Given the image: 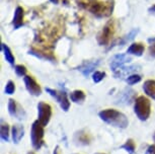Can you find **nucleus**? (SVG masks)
Masks as SVG:
<instances>
[{
    "label": "nucleus",
    "instance_id": "obj_1",
    "mask_svg": "<svg viewBox=\"0 0 155 154\" xmlns=\"http://www.w3.org/2000/svg\"><path fill=\"white\" fill-rule=\"evenodd\" d=\"M98 117L104 123L109 124L113 127L120 128V129H126L129 126V121L126 115L115 109L102 110L101 112L98 113Z\"/></svg>",
    "mask_w": 155,
    "mask_h": 154
},
{
    "label": "nucleus",
    "instance_id": "obj_2",
    "mask_svg": "<svg viewBox=\"0 0 155 154\" xmlns=\"http://www.w3.org/2000/svg\"><path fill=\"white\" fill-rule=\"evenodd\" d=\"M81 5L92 13L96 17H107L113 13L114 3L113 1H109L107 3L99 1V0H86Z\"/></svg>",
    "mask_w": 155,
    "mask_h": 154
},
{
    "label": "nucleus",
    "instance_id": "obj_3",
    "mask_svg": "<svg viewBox=\"0 0 155 154\" xmlns=\"http://www.w3.org/2000/svg\"><path fill=\"white\" fill-rule=\"evenodd\" d=\"M134 112L139 120L147 121L151 114V103L144 95H140L134 103Z\"/></svg>",
    "mask_w": 155,
    "mask_h": 154
},
{
    "label": "nucleus",
    "instance_id": "obj_4",
    "mask_svg": "<svg viewBox=\"0 0 155 154\" xmlns=\"http://www.w3.org/2000/svg\"><path fill=\"white\" fill-rule=\"evenodd\" d=\"M44 126L39 120L35 121L31 129V142L36 150L41 149V147L44 145Z\"/></svg>",
    "mask_w": 155,
    "mask_h": 154
},
{
    "label": "nucleus",
    "instance_id": "obj_5",
    "mask_svg": "<svg viewBox=\"0 0 155 154\" xmlns=\"http://www.w3.org/2000/svg\"><path fill=\"white\" fill-rule=\"evenodd\" d=\"M114 33H115V25H114V22L110 20L107 24L102 28V30L99 31V34H97V43L99 44V46H107L109 45L110 40L114 36Z\"/></svg>",
    "mask_w": 155,
    "mask_h": 154
},
{
    "label": "nucleus",
    "instance_id": "obj_6",
    "mask_svg": "<svg viewBox=\"0 0 155 154\" xmlns=\"http://www.w3.org/2000/svg\"><path fill=\"white\" fill-rule=\"evenodd\" d=\"M52 117V107L50 104L40 101L38 103V120L44 127L49 124Z\"/></svg>",
    "mask_w": 155,
    "mask_h": 154
},
{
    "label": "nucleus",
    "instance_id": "obj_7",
    "mask_svg": "<svg viewBox=\"0 0 155 154\" xmlns=\"http://www.w3.org/2000/svg\"><path fill=\"white\" fill-rule=\"evenodd\" d=\"M46 91L58 101V103L60 104L61 109H62L64 112L68 111L70 107V101L68 100V97H67V93L65 91L55 90V89H52V88H50V87H46Z\"/></svg>",
    "mask_w": 155,
    "mask_h": 154
},
{
    "label": "nucleus",
    "instance_id": "obj_8",
    "mask_svg": "<svg viewBox=\"0 0 155 154\" xmlns=\"http://www.w3.org/2000/svg\"><path fill=\"white\" fill-rule=\"evenodd\" d=\"M8 113H9L11 117L15 118L17 120H23V119H25V116H27L23 107L12 98H10L8 100Z\"/></svg>",
    "mask_w": 155,
    "mask_h": 154
},
{
    "label": "nucleus",
    "instance_id": "obj_9",
    "mask_svg": "<svg viewBox=\"0 0 155 154\" xmlns=\"http://www.w3.org/2000/svg\"><path fill=\"white\" fill-rule=\"evenodd\" d=\"M23 81L25 84V88L34 97H39L42 94V88H41L40 84L35 80V78L31 75H27L23 77Z\"/></svg>",
    "mask_w": 155,
    "mask_h": 154
},
{
    "label": "nucleus",
    "instance_id": "obj_10",
    "mask_svg": "<svg viewBox=\"0 0 155 154\" xmlns=\"http://www.w3.org/2000/svg\"><path fill=\"white\" fill-rule=\"evenodd\" d=\"M132 61L130 56H128V54H117L113 57V59L110 60V69L116 72L119 68L123 67V65L128 62Z\"/></svg>",
    "mask_w": 155,
    "mask_h": 154
},
{
    "label": "nucleus",
    "instance_id": "obj_11",
    "mask_svg": "<svg viewBox=\"0 0 155 154\" xmlns=\"http://www.w3.org/2000/svg\"><path fill=\"white\" fill-rule=\"evenodd\" d=\"M28 54L33 55V56L39 58V59L42 60H48L51 61V62H55L56 61V58L52 53H48V52L44 51V50H39V49L36 48H31L30 51H28Z\"/></svg>",
    "mask_w": 155,
    "mask_h": 154
},
{
    "label": "nucleus",
    "instance_id": "obj_12",
    "mask_svg": "<svg viewBox=\"0 0 155 154\" xmlns=\"http://www.w3.org/2000/svg\"><path fill=\"white\" fill-rule=\"evenodd\" d=\"M99 64V60L96 61H87V62H84L82 65L78 67V70H79L81 73H82L84 76L87 77L89 76V74L94 70V69L97 67Z\"/></svg>",
    "mask_w": 155,
    "mask_h": 154
},
{
    "label": "nucleus",
    "instance_id": "obj_13",
    "mask_svg": "<svg viewBox=\"0 0 155 154\" xmlns=\"http://www.w3.org/2000/svg\"><path fill=\"white\" fill-rule=\"evenodd\" d=\"M23 16H25V10H23V8L17 6L15 8V11H14V15L12 19V25L14 30H17V28H21L23 25Z\"/></svg>",
    "mask_w": 155,
    "mask_h": 154
},
{
    "label": "nucleus",
    "instance_id": "obj_14",
    "mask_svg": "<svg viewBox=\"0 0 155 154\" xmlns=\"http://www.w3.org/2000/svg\"><path fill=\"white\" fill-rule=\"evenodd\" d=\"M23 135H25V129L21 125H13L11 128V136H12V141L14 143L18 144Z\"/></svg>",
    "mask_w": 155,
    "mask_h": 154
},
{
    "label": "nucleus",
    "instance_id": "obj_15",
    "mask_svg": "<svg viewBox=\"0 0 155 154\" xmlns=\"http://www.w3.org/2000/svg\"><path fill=\"white\" fill-rule=\"evenodd\" d=\"M145 51V47L142 43H133L128 48L127 53L128 55H134V56L140 57L142 56Z\"/></svg>",
    "mask_w": 155,
    "mask_h": 154
},
{
    "label": "nucleus",
    "instance_id": "obj_16",
    "mask_svg": "<svg viewBox=\"0 0 155 154\" xmlns=\"http://www.w3.org/2000/svg\"><path fill=\"white\" fill-rule=\"evenodd\" d=\"M143 90L146 95L155 100V80L149 79L146 80L143 84Z\"/></svg>",
    "mask_w": 155,
    "mask_h": 154
},
{
    "label": "nucleus",
    "instance_id": "obj_17",
    "mask_svg": "<svg viewBox=\"0 0 155 154\" xmlns=\"http://www.w3.org/2000/svg\"><path fill=\"white\" fill-rule=\"evenodd\" d=\"M138 68H141L139 65H133L130 66V67H121L118 69L116 72H114L117 77L119 76H127V74H129V76L132 74H135L137 70H139Z\"/></svg>",
    "mask_w": 155,
    "mask_h": 154
},
{
    "label": "nucleus",
    "instance_id": "obj_18",
    "mask_svg": "<svg viewBox=\"0 0 155 154\" xmlns=\"http://www.w3.org/2000/svg\"><path fill=\"white\" fill-rule=\"evenodd\" d=\"M75 140L81 145H88L91 142V137L86 131L81 130L79 132L76 133L75 135Z\"/></svg>",
    "mask_w": 155,
    "mask_h": 154
},
{
    "label": "nucleus",
    "instance_id": "obj_19",
    "mask_svg": "<svg viewBox=\"0 0 155 154\" xmlns=\"http://www.w3.org/2000/svg\"><path fill=\"white\" fill-rule=\"evenodd\" d=\"M1 50L3 52L4 54V57H5V60L7 61L8 63L10 64L11 66H14V62H15V58H14L12 52H11L10 48L8 47L7 45H5V44L2 43L1 44Z\"/></svg>",
    "mask_w": 155,
    "mask_h": 154
},
{
    "label": "nucleus",
    "instance_id": "obj_20",
    "mask_svg": "<svg viewBox=\"0 0 155 154\" xmlns=\"http://www.w3.org/2000/svg\"><path fill=\"white\" fill-rule=\"evenodd\" d=\"M85 93L82 90H79V89H76V90H73L71 93H70V100H71L73 103H81L85 100Z\"/></svg>",
    "mask_w": 155,
    "mask_h": 154
},
{
    "label": "nucleus",
    "instance_id": "obj_21",
    "mask_svg": "<svg viewBox=\"0 0 155 154\" xmlns=\"http://www.w3.org/2000/svg\"><path fill=\"white\" fill-rule=\"evenodd\" d=\"M138 33H139L138 28H134V30H132L128 34H126L125 37H123V39L119 42V46L123 47V46L126 45L127 43L131 42V41H133L134 39H135V37L137 36V34H138Z\"/></svg>",
    "mask_w": 155,
    "mask_h": 154
},
{
    "label": "nucleus",
    "instance_id": "obj_22",
    "mask_svg": "<svg viewBox=\"0 0 155 154\" xmlns=\"http://www.w3.org/2000/svg\"><path fill=\"white\" fill-rule=\"evenodd\" d=\"M0 133H1L0 136H1L2 141H4V142L9 141L10 132H9V126H8V124H4V123L1 124V127H0Z\"/></svg>",
    "mask_w": 155,
    "mask_h": 154
},
{
    "label": "nucleus",
    "instance_id": "obj_23",
    "mask_svg": "<svg viewBox=\"0 0 155 154\" xmlns=\"http://www.w3.org/2000/svg\"><path fill=\"white\" fill-rule=\"evenodd\" d=\"M121 148L127 151L129 154H134L135 153V149H136L135 142H134L133 139H128V140L126 141V143L122 145Z\"/></svg>",
    "mask_w": 155,
    "mask_h": 154
},
{
    "label": "nucleus",
    "instance_id": "obj_24",
    "mask_svg": "<svg viewBox=\"0 0 155 154\" xmlns=\"http://www.w3.org/2000/svg\"><path fill=\"white\" fill-rule=\"evenodd\" d=\"M142 79V76L139 74H132L130 75V76H128L127 78H126V81H127V83L129 84V85H134V84L138 83L140 82Z\"/></svg>",
    "mask_w": 155,
    "mask_h": 154
},
{
    "label": "nucleus",
    "instance_id": "obj_25",
    "mask_svg": "<svg viewBox=\"0 0 155 154\" xmlns=\"http://www.w3.org/2000/svg\"><path fill=\"white\" fill-rule=\"evenodd\" d=\"M14 71H15L17 76L25 77V76H27L28 69L25 65H15L14 66Z\"/></svg>",
    "mask_w": 155,
    "mask_h": 154
},
{
    "label": "nucleus",
    "instance_id": "obj_26",
    "mask_svg": "<svg viewBox=\"0 0 155 154\" xmlns=\"http://www.w3.org/2000/svg\"><path fill=\"white\" fill-rule=\"evenodd\" d=\"M106 72H101V71H94L92 73V80L93 82L95 83H98L106 77Z\"/></svg>",
    "mask_w": 155,
    "mask_h": 154
},
{
    "label": "nucleus",
    "instance_id": "obj_27",
    "mask_svg": "<svg viewBox=\"0 0 155 154\" xmlns=\"http://www.w3.org/2000/svg\"><path fill=\"white\" fill-rule=\"evenodd\" d=\"M14 91H15V84H14L13 81L9 80L5 85V93L6 94H13Z\"/></svg>",
    "mask_w": 155,
    "mask_h": 154
},
{
    "label": "nucleus",
    "instance_id": "obj_28",
    "mask_svg": "<svg viewBox=\"0 0 155 154\" xmlns=\"http://www.w3.org/2000/svg\"><path fill=\"white\" fill-rule=\"evenodd\" d=\"M145 154H155V144H152L150 146H148Z\"/></svg>",
    "mask_w": 155,
    "mask_h": 154
},
{
    "label": "nucleus",
    "instance_id": "obj_29",
    "mask_svg": "<svg viewBox=\"0 0 155 154\" xmlns=\"http://www.w3.org/2000/svg\"><path fill=\"white\" fill-rule=\"evenodd\" d=\"M148 50H149V54H150L151 56H154L155 57V43H153L152 45L149 46Z\"/></svg>",
    "mask_w": 155,
    "mask_h": 154
},
{
    "label": "nucleus",
    "instance_id": "obj_30",
    "mask_svg": "<svg viewBox=\"0 0 155 154\" xmlns=\"http://www.w3.org/2000/svg\"><path fill=\"white\" fill-rule=\"evenodd\" d=\"M59 149H60L59 146H56V147H55L53 154H60V150H59Z\"/></svg>",
    "mask_w": 155,
    "mask_h": 154
},
{
    "label": "nucleus",
    "instance_id": "obj_31",
    "mask_svg": "<svg viewBox=\"0 0 155 154\" xmlns=\"http://www.w3.org/2000/svg\"><path fill=\"white\" fill-rule=\"evenodd\" d=\"M148 11H149V12H155V4H154V5H152L151 7H149Z\"/></svg>",
    "mask_w": 155,
    "mask_h": 154
},
{
    "label": "nucleus",
    "instance_id": "obj_32",
    "mask_svg": "<svg viewBox=\"0 0 155 154\" xmlns=\"http://www.w3.org/2000/svg\"><path fill=\"white\" fill-rule=\"evenodd\" d=\"M148 42L149 43H155V38H150V39H148Z\"/></svg>",
    "mask_w": 155,
    "mask_h": 154
},
{
    "label": "nucleus",
    "instance_id": "obj_33",
    "mask_svg": "<svg viewBox=\"0 0 155 154\" xmlns=\"http://www.w3.org/2000/svg\"><path fill=\"white\" fill-rule=\"evenodd\" d=\"M50 1H51L52 3H54V4H58V2H59V0H50Z\"/></svg>",
    "mask_w": 155,
    "mask_h": 154
},
{
    "label": "nucleus",
    "instance_id": "obj_34",
    "mask_svg": "<svg viewBox=\"0 0 155 154\" xmlns=\"http://www.w3.org/2000/svg\"><path fill=\"white\" fill-rule=\"evenodd\" d=\"M28 154H36L34 152V151H30V152H28Z\"/></svg>",
    "mask_w": 155,
    "mask_h": 154
},
{
    "label": "nucleus",
    "instance_id": "obj_35",
    "mask_svg": "<svg viewBox=\"0 0 155 154\" xmlns=\"http://www.w3.org/2000/svg\"><path fill=\"white\" fill-rule=\"evenodd\" d=\"M153 140L155 141V133H154V135H153Z\"/></svg>",
    "mask_w": 155,
    "mask_h": 154
},
{
    "label": "nucleus",
    "instance_id": "obj_36",
    "mask_svg": "<svg viewBox=\"0 0 155 154\" xmlns=\"http://www.w3.org/2000/svg\"><path fill=\"white\" fill-rule=\"evenodd\" d=\"M95 154H104V153H95Z\"/></svg>",
    "mask_w": 155,
    "mask_h": 154
}]
</instances>
